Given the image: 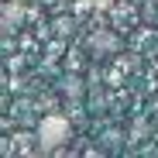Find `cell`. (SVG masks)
<instances>
[{
    "label": "cell",
    "mask_w": 158,
    "mask_h": 158,
    "mask_svg": "<svg viewBox=\"0 0 158 158\" xmlns=\"http://www.w3.org/2000/svg\"><path fill=\"white\" fill-rule=\"evenodd\" d=\"M35 138H38V148L41 151H59L69 138H72V124L59 114H52L45 120H38V131H35Z\"/></svg>",
    "instance_id": "6da1fadb"
},
{
    "label": "cell",
    "mask_w": 158,
    "mask_h": 158,
    "mask_svg": "<svg viewBox=\"0 0 158 158\" xmlns=\"http://www.w3.org/2000/svg\"><path fill=\"white\" fill-rule=\"evenodd\" d=\"M86 48L93 52L96 59H107V55H114V52L120 48V38H117L114 31H93L89 41H86Z\"/></svg>",
    "instance_id": "7a4b0ae2"
},
{
    "label": "cell",
    "mask_w": 158,
    "mask_h": 158,
    "mask_svg": "<svg viewBox=\"0 0 158 158\" xmlns=\"http://www.w3.org/2000/svg\"><path fill=\"white\" fill-rule=\"evenodd\" d=\"M14 21H21V10H17V14H14V7H7V31H10V28H14Z\"/></svg>",
    "instance_id": "3957f363"
}]
</instances>
